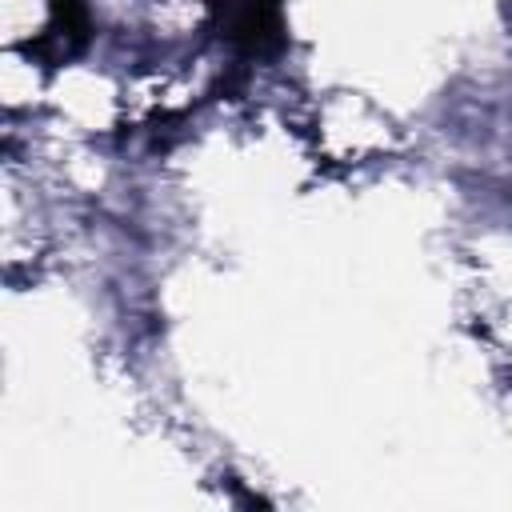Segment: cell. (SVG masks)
Masks as SVG:
<instances>
[{
  "mask_svg": "<svg viewBox=\"0 0 512 512\" xmlns=\"http://www.w3.org/2000/svg\"><path fill=\"white\" fill-rule=\"evenodd\" d=\"M224 28H228V40H236L248 52L276 44V32H280L276 0H224Z\"/></svg>",
  "mask_w": 512,
  "mask_h": 512,
  "instance_id": "obj_1",
  "label": "cell"
}]
</instances>
